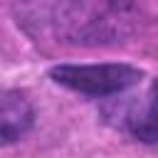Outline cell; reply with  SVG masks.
I'll return each mask as SVG.
<instances>
[{
    "label": "cell",
    "instance_id": "2",
    "mask_svg": "<svg viewBox=\"0 0 158 158\" xmlns=\"http://www.w3.org/2000/svg\"><path fill=\"white\" fill-rule=\"evenodd\" d=\"M49 77L79 94L89 96H116L136 86L143 77L131 64H59L52 67Z\"/></svg>",
    "mask_w": 158,
    "mask_h": 158
},
{
    "label": "cell",
    "instance_id": "4",
    "mask_svg": "<svg viewBox=\"0 0 158 158\" xmlns=\"http://www.w3.org/2000/svg\"><path fill=\"white\" fill-rule=\"evenodd\" d=\"M35 121L32 104L15 89H0V146L20 141Z\"/></svg>",
    "mask_w": 158,
    "mask_h": 158
},
{
    "label": "cell",
    "instance_id": "3",
    "mask_svg": "<svg viewBox=\"0 0 158 158\" xmlns=\"http://www.w3.org/2000/svg\"><path fill=\"white\" fill-rule=\"evenodd\" d=\"M109 116H114L116 123L136 141L158 146V81H153L138 99L121 104L118 111Z\"/></svg>",
    "mask_w": 158,
    "mask_h": 158
},
{
    "label": "cell",
    "instance_id": "1",
    "mask_svg": "<svg viewBox=\"0 0 158 158\" xmlns=\"http://www.w3.org/2000/svg\"><path fill=\"white\" fill-rule=\"evenodd\" d=\"M136 10L123 0H64L57 5L54 27L74 44H106L136 30Z\"/></svg>",
    "mask_w": 158,
    "mask_h": 158
}]
</instances>
